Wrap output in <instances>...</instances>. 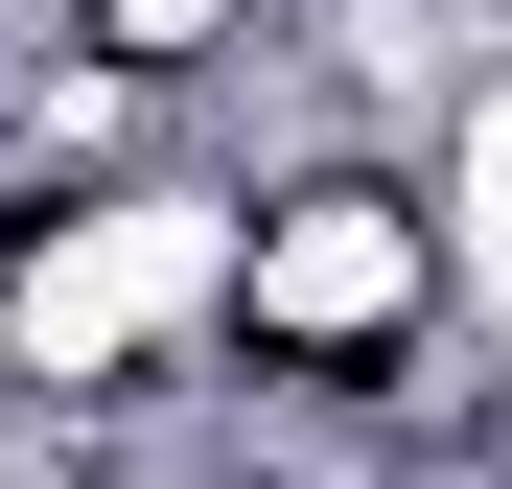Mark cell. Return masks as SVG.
I'll return each instance as SVG.
<instances>
[{"label": "cell", "mask_w": 512, "mask_h": 489, "mask_svg": "<svg viewBox=\"0 0 512 489\" xmlns=\"http://www.w3.org/2000/svg\"><path fill=\"white\" fill-rule=\"evenodd\" d=\"M466 326V210L443 140H256L233 163V396L303 466L373 443V396Z\"/></svg>", "instance_id": "6da1fadb"}, {"label": "cell", "mask_w": 512, "mask_h": 489, "mask_svg": "<svg viewBox=\"0 0 512 489\" xmlns=\"http://www.w3.org/2000/svg\"><path fill=\"white\" fill-rule=\"evenodd\" d=\"M443 210H466V303H512V70L443 117Z\"/></svg>", "instance_id": "7a4b0ae2"}]
</instances>
